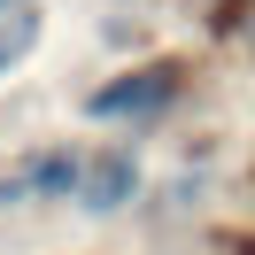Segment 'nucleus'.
I'll use <instances>...</instances> for the list:
<instances>
[{"label": "nucleus", "mask_w": 255, "mask_h": 255, "mask_svg": "<svg viewBox=\"0 0 255 255\" xmlns=\"http://www.w3.org/2000/svg\"><path fill=\"white\" fill-rule=\"evenodd\" d=\"M31 39H39V16H8V23H0V70L23 62V54H31Z\"/></svg>", "instance_id": "nucleus-4"}, {"label": "nucleus", "mask_w": 255, "mask_h": 255, "mask_svg": "<svg viewBox=\"0 0 255 255\" xmlns=\"http://www.w3.org/2000/svg\"><path fill=\"white\" fill-rule=\"evenodd\" d=\"M8 8H16V0H0V16H8Z\"/></svg>", "instance_id": "nucleus-5"}, {"label": "nucleus", "mask_w": 255, "mask_h": 255, "mask_svg": "<svg viewBox=\"0 0 255 255\" xmlns=\"http://www.w3.org/2000/svg\"><path fill=\"white\" fill-rule=\"evenodd\" d=\"M131 178H139V170H131V155L93 162V170H85V209H116V201L131 193Z\"/></svg>", "instance_id": "nucleus-3"}, {"label": "nucleus", "mask_w": 255, "mask_h": 255, "mask_svg": "<svg viewBox=\"0 0 255 255\" xmlns=\"http://www.w3.org/2000/svg\"><path fill=\"white\" fill-rule=\"evenodd\" d=\"M70 178H78V162L70 155H47V162H23L8 186H0V201H16V193H70Z\"/></svg>", "instance_id": "nucleus-2"}, {"label": "nucleus", "mask_w": 255, "mask_h": 255, "mask_svg": "<svg viewBox=\"0 0 255 255\" xmlns=\"http://www.w3.org/2000/svg\"><path fill=\"white\" fill-rule=\"evenodd\" d=\"M155 101H170V70H139L131 85L93 93V116H139V109H155Z\"/></svg>", "instance_id": "nucleus-1"}]
</instances>
